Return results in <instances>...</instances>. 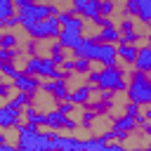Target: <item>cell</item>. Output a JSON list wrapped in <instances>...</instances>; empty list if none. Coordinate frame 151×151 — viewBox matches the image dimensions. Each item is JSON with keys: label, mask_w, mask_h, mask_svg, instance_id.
Listing matches in <instances>:
<instances>
[{"label": "cell", "mask_w": 151, "mask_h": 151, "mask_svg": "<svg viewBox=\"0 0 151 151\" xmlns=\"http://www.w3.org/2000/svg\"><path fill=\"white\" fill-rule=\"evenodd\" d=\"M24 47H14V50H0V64H14V59L24 57Z\"/></svg>", "instance_id": "cb8c5ba5"}, {"label": "cell", "mask_w": 151, "mask_h": 151, "mask_svg": "<svg viewBox=\"0 0 151 151\" xmlns=\"http://www.w3.org/2000/svg\"><path fill=\"white\" fill-rule=\"evenodd\" d=\"M139 125H137V118H132V116H118L116 120H113V134H116V142H125L127 137H130V132H134Z\"/></svg>", "instance_id": "ba28073f"}, {"label": "cell", "mask_w": 151, "mask_h": 151, "mask_svg": "<svg viewBox=\"0 0 151 151\" xmlns=\"http://www.w3.org/2000/svg\"><path fill=\"white\" fill-rule=\"evenodd\" d=\"M116 12V0H101V17H113Z\"/></svg>", "instance_id": "d6a6232c"}, {"label": "cell", "mask_w": 151, "mask_h": 151, "mask_svg": "<svg viewBox=\"0 0 151 151\" xmlns=\"http://www.w3.org/2000/svg\"><path fill=\"white\" fill-rule=\"evenodd\" d=\"M0 151H17V144H9V142H2V144H0Z\"/></svg>", "instance_id": "b9f144b4"}, {"label": "cell", "mask_w": 151, "mask_h": 151, "mask_svg": "<svg viewBox=\"0 0 151 151\" xmlns=\"http://www.w3.org/2000/svg\"><path fill=\"white\" fill-rule=\"evenodd\" d=\"M123 113H125V116H132V118H139V116H142V111H139V104H132V101H127V104H125Z\"/></svg>", "instance_id": "e575fe53"}, {"label": "cell", "mask_w": 151, "mask_h": 151, "mask_svg": "<svg viewBox=\"0 0 151 151\" xmlns=\"http://www.w3.org/2000/svg\"><path fill=\"white\" fill-rule=\"evenodd\" d=\"M90 71H92V61H90L87 57H76V73L87 76Z\"/></svg>", "instance_id": "83f0119b"}, {"label": "cell", "mask_w": 151, "mask_h": 151, "mask_svg": "<svg viewBox=\"0 0 151 151\" xmlns=\"http://www.w3.org/2000/svg\"><path fill=\"white\" fill-rule=\"evenodd\" d=\"M12 87H14V85H12V80H7V78H2V80H0V99H2V104H7V101L14 97V94H9V92H12Z\"/></svg>", "instance_id": "4316f807"}, {"label": "cell", "mask_w": 151, "mask_h": 151, "mask_svg": "<svg viewBox=\"0 0 151 151\" xmlns=\"http://www.w3.org/2000/svg\"><path fill=\"white\" fill-rule=\"evenodd\" d=\"M17 151H54V132L42 127H31L19 123L17 127Z\"/></svg>", "instance_id": "6da1fadb"}, {"label": "cell", "mask_w": 151, "mask_h": 151, "mask_svg": "<svg viewBox=\"0 0 151 151\" xmlns=\"http://www.w3.org/2000/svg\"><path fill=\"white\" fill-rule=\"evenodd\" d=\"M80 123L76 120V118H71V116H64V113H59L57 109H50L47 111V130H52V132H59V130H76Z\"/></svg>", "instance_id": "8992f818"}, {"label": "cell", "mask_w": 151, "mask_h": 151, "mask_svg": "<svg viewBox=\"0 0 151 151\" xmlns=\"http://www.w3.org/2000/svg\"><path fill=\"white\" fill-rule=\"evenodd\" d=\"M132 151H151V146H144V149H132Z\"/></svg>", "instance_id": "7bdbcfd3"}, {"label": "cell", "mask_w": 151, "mask_h": 151, "mask_svg": "<svg viewBox=\"0 0 151 151\" xmlns=\"http://www.w3.org/2000/svg\"><path fill=\"white\" fill-rule=\"evenodd\" d=\"M17 26H21L19 14H14V17H12V19H7V21H0V28H2V31H12V28H17Z\"/></svg>", "instance_id": "836d02e7"}, {"label": "cell", "mask_w": 151, "mask_h": 151, "mask_svg": "<svg viewBox=\"0 0 151 151\" xmlns=\"http://www.w3.org/2000/svg\"><path fill=\"white\" fill-rule=\"evenodd\" d=\"M12 85L17 87V92H31V94H35L40 87H42V80L40 78H35V76H28L24 68L19 71V76H14L12 78Z\"/></svg>", "instance_id": "9c48e42d"}, {"label": "cell", "mask_w": 151, "mask_h": 151, "mask_svg": "<svg viewBox=\"0 0 151 151\" xmlns=\"http://www.w3.org/2000/svg\"><path fill=\"white\" fill-rule=\"evenodd\" d=\"M92 94H97V87H94V85H90V83H85V85H80V87L71 90L68 101H73L76 106H87V104H90V99H92Z\"/></svg>", "instance_id": "5bb4252c"}, {"label": "cell", "mask_w": 151, "mask_h": 151, "mask_svg": "<svg viewBox=\"0 0 151 151\" xmlns=\"http://www.w3.org/2000/svg\"><path fill=\"white\" fill-rule=\"evenodd\" d=\"M125 94H127V101H132V104L151 106V76L142 73V71H132Z\"/></svg>", "instance_id": "3957f363"}, {"label": "cell", "mask_w": 151, "mask_h": 151, "mask_svg": "<svg viewBox=\"0 0 151 151\" xmlns=\"http://www.w3.org/2000/svg\"><path fill=\"white\" fill-rule=\"evenodd\" d=\"M14 47H21L19 38L12 31H2V35H0V50H14Z\"/></svg>", "instance_id": "7402d4cb"}, {"label": "cell", "mask_w": 151, "mask_h": 151, "mask_svg": "<svg viewBox=\"0 0 151 151\" xmlns=\"http://www.w3.org/2000/svg\"><path fill=\"white\" fill-rule=\"evenodd\" d=\"M38 0H14V5H17V12L19 9H24V7H31V5H35Z\"/></svg>", "instance_id": "ab89813d"}, {"label": "cell", "mask_w": 151, "mask_h": 151, "mask_svg": "<svg viewBox=\"0 0 151 151\" xmlns=\"http://www.w3.org/2000/svg\"><path fill=\"white\" fill-rule=\"evenodd\" d=\"M80 17L85 21H97L101 17V0H87V5H85V9H83Z\"/></svg>", "instance_id": "ffe728a7"}, {"label": "cell", "mask_w": 151, "mask_h": 151, "mask_svg": "<svg viewBox=\"0 0 151 151\" xmlns=\"http://www.w3.org/2000/svg\"><path fill=\"white\" fill-rule=\"evenodd\" d=\"M83 40H85L83 31H80V28H68V26H61V33H59V38H57V42H59L64 50H68V52H76V50L83 45Z\"/></svg>", "instance_id": "52a82bcc"}, {"label": "cell", "mask_w": 151, "mask_h": 151, "mask_svg": "<svg viewBox=\"0 0 151 151\" xmlns=\"http://www.w3.org/2000/svg\"><path fill=\"white\" fill-rule=\"evenodd\" d=\"M142 38H146V35H142L139 31H132V33H123V38H120V42H118V45H137Z\"/></svg>", "instance_id": "f1b7e54d"}, {"label": "cell", "mask_w": 151, "mask_h": 151, "mask_svg": "<svg viewBox=\"0 0 151 151\" xmlns=\"http://www.w3.org/2000/svg\"><path fill=\"white\" fill-rule=\"evenodd\" d=\"M59 68H61L64 73H76V59H66Z\"/></svg>", "instance_id": "f35d334b"}, {"label": "cell", "mask_w": 151, "mask_h": 151, "mask_svg": "<svg viewBox=\"0 0 151 151\" xmlns=\"http://www.w3.org/2000/svg\"><path fill=\"white\" fill-rule=\"evenodd\" d=\"M94 116H97V113H94V111L87 106V109L83 111V120H80V125H83V127H92V120H94Z\"/></svg>", "instance_id": "d590c367"}, {"label": "cell", "mask_w": 151, "mask_h": 151, "mask_svg": "<svg viewBox=\"0 0 151 151\" xmlns=\"http://www.w3.org/2000/svg\"><path fill=\"white\" fill-rule=\"evenodd\" d=\"M134 71L151 73V45H142L139 47V54H137V61H134Z\"/></svg>", "instance_id": "e0dca14e"}, {"label": "cell", "mask_w": 151, "mask_h": 151, "mask_svg": "<svg viewBox=\"0 0 151 151\" xmlns=\"http://www.w3.org/2000/svg\"><path fill=\"white\" fill-rule=\"evenodd\" d=\"M17 14H19V21H21V28L26 31V28H31V26L38 24V21H45V19H50V17H59L61 9H59V5H54V2H35V5H31V7L19 9Z\"/></svg>", "instance_id": "277c9868"}, {"label": "cell", "mask_w": 151, "mask_h": 151, "mask_svg": "<svg viewBox=\"0 0 151 151\" xmlns=\"http://www.w3.org/2000/svg\"><path fill=\"white\" fill-rule=\"evenodd\" d=\"M85 151H109V142L101 137V134H92L85 139Z\"/></svg>", "instance_id": "44dd1931"}, {"label": "cell", "mask_w": 151, "mask_h": 151, "mask_svg": "<svg viewBox=\"0 0 151 151\" xmlns=\"http://www.w3.org/2000/svg\"><path fill=\"white\" fill-rule=\"evenodd\" d=\"M137 54H139V47H137V45H118V59H120L123 64L134 66Z\"/></svg>", "instance_id": "d6986e66"}, {"label": "cell", "mask_w": 151, "mask_h": 151, "mask_svg": "<svg viewBox=\"0 0 151 151\" xmlns=\"http://www.w3.org/2000/svg\"><path fill=\"white\" fill-rule=\"evenodd\" d=\"M19 71H21V68H17L14 64H0V73H2L7 80H12L14 76H19Z\"/></svg>", "instance_id": "4dcf8cb0"}, {"label": "cell", "mask_w": 151, "mask_h": 151, "mask_svg": "<svg viewBox=\"0 0 151 151\" xmlns=\"http://www.w3.org/2000/svg\"><path fill=\"white\" fill-rule=\"evenodd\" d=\"M120 38H123V33H120V28H118V26L99 28V33L94 35V40H97V42H109V45H118V42H120Z\"/></svg>", "instance_id": "2e32d148"}, {"label": "cell", "mask_w": 151, "mask_h": 151, "mask_svg": "<svg viewBox=\"0 0 151 151\" xmlns=\"http://www.w3.org/2000/svg\"><path fill=\"white\" fill-rule=\"evenodd\" d=\"M47 57H52V61H54L57 66H61V64L68 59V57H66V50H64L59 42H52V45H50V54H47Z\"/></svg>", "instance_id": "603a6c76"}, {"label": "cell", "mask_w": 151, "mask_h": 151, "mask_svg": "<svg viewBox=\"0 0 151 151\" xmlns=\"http://www.w3.org/2000/svg\"><path fill=\"white\" fill-rule=\"evenodd\" d=\"M54 151H85V139H76L73 134L54 132Z\"/></svg>", "instance_id": "8fae6325"}, {"label": "cell", "mask_w": 151, "mask_h": 151, "mask_svg": "<svg viewBox=\"0 0 151 151\" xmlns=\"http://www.w3.org/2000/svg\"><path fill=\"white\" fill-rule=\"evenodd\" d=\"M109 151H130V149H125L120 142H111V144H109Z\"/></svg>", "instance_id": "60d3db41"}, {"label": "cell", "mask_w": 151, "mask_h": 151, "mask_svg": "<svg viewBox=\"0 0 151 151\" xmlns=\"http://www.w3.org/2000/svg\"><path fill=\"white\" fill-rule=\"evenodd\" d=\"M85 5H87V0H71V7H68V9H71L73 14H78V17H80V14H83V9H85Z\"/></svg>", "instance_id": "8d00e7d4"}, {"label": "cell", "mask_w": 151, "mask_h": 151, "mask_svg": "<svg viewBox=\"0 0 151 151\" xmlns=\"http://www.w3.org/2000/svg\"><path fill=\"white\" fill-rule=\"evenodd\" d=\"M21 111H17V109H12L9 104H2L0 106V127L2 130H12V127H17L19 123H21Z\"/></svg>", "instance_id": "7c38bea8"}, {"label": "cell", "mask_w": 151, "mask_h": 151, "mask_svg": "<svg viewBox=\"0 0 151 151\" xmlns=\"http://www.w3.org/2000/svg\"><path fill=\"white\" fill-rule=\"evenodd\" d=\"M118 45H109V42H99V57L97 64L101 66H118Z\"/></svg>", "instance_id": "4fadbf2b"}, {"label": "cell", "mask_w": 151, "mask_h": 151, "mask_svg": "<svg viewBox=\"0 0 151 151\" xmlns=\"http://www.w3.org/2000/svg\"><path fill=\"white\" fill-rule=\"evenodd\" d=\"M54 109H57L59 113H64V116H71V113H76V104H73V101H59Z\"/></svg>", "instance_id": "1f68e13d"}, {"label": "cell", "mask_w": 151, "mask_h": 151, "mask_svg": "<svg viewBox=\"0 0 151 151\" xmlns=\"http://www.w3.org/2000/svg\"><path fill=\"white\" fill-rule=\"evenodd\" d=\"M92 24H94V26H99V28H109V26H116L111 17H99V19H97V21H92Z\"/></svg>", "instance_id": "74e56055"}, {"label": "cell", "mask_w": 151, "mask_h": 151, "mask_svg": "<svg viewBox=\"0 0 151 151\" xmlns=\"http://www.w3.org/2000/svg\"><path fill=\"white\" fill-rule=\"evenodd\" d=\"M137 19H139L144 26H151V0H139V12H137Z\"/></svg>", "instance_id": "d4e9b609"}, {"label": "cell", "mask_w": 151, "mask_h": 151, "mask_svg": "<svg viewBox=\"0 0 151 151\" xmlns=\"http://www.w3.org/2000/svg\"><path fill=\"white\" fill-rule=\"evenodd\" d=\"M59 33H61V21H59V17H50V19H45V21H38V24H33L31 28H26V35L31 38V40H52V38H59Z\"/></svg>", "instance_id": "5b68a950"}, {"label": "cell", "mask_w": 151, "mask_h": 151, "mask_svg": "<svg viewBox=\"0 0 151 151\" xmlns=\"http://www.w3.org/2000/svg\"><path fill=\"white\" fill-rule=\"evenodd\" d=\"M127 71L120 66H104L101 71H97V92H127Z\"/></svg>", "instance_id": "7a4b0ae2"}, {"label": "cell", "mask_w": 151, "mask_h": 151, "mask_svg": "<svg viewBox=\"0 0 151 151\" xmlns=\"http://www.w3.org/2000/svg\"><path fill=\"white\" fill-rule=\"evenodd\" d=\"M42 92L52 94L57 101H68L71 90H68V80H42Z\"/></svg>", "instance_id": "30bf717a"}, {"label": "cell", "mask_w": 151, "mask_h": 151, "mask_svg": "<svg viewBox=\"0 0 151 151\" xmlns=\"http://www.w3.org/2000/svg\"><path fill=\"white\" fill-rule=\"evenodd\" d=\"M118 28H120V33H132V31H137V24L132 17H123L118 21Z\"/></svg>", "instance_id": "f546056e"}, {"label": "cell", "mask_w": 151, "mask_h": 151, "mask_svg": "<svg viewBox=\"0 0 151 151\" xmlns=\"http://www.w3.org/2000/svg\"><path fill=\"white\" fill-rule=\"evenodd\" d=\"M17 14V5L14 0H0V21H7Z\"/></svg>", "instance_id": "484cf974"}, {"label": "cell", "mask_w": 151, "mask_h": 151, "mask_svg": "<svg viewBox=\"0 0 151 151\" xmlns=\"http://www.w3.org/2000/svg\"><path fill=\"white\" fill-rule=\"evenodd\" d=\"M24 120H26V125H31V127H47V111H42V109H38L35 104H31V106L24 111Z\"/></svg>", "instance_id": "9a60e30c"}, {"label": "cell", "mask_w": 151, "mask_h": 151, "mask_svg": "<svg viewBox=\"0 0 151 151\" xmlns=\"http://www.w3.org/2000/svg\"><path fill=\"white\" fill-rule=\"evenodd\" d=\"M33 99H35V94H31V92H17L7 104H9L12 109H17V111H21V113H24V111L33 104Z\"/></svg>", "instance_id": "ac0fdd59"}]
</instances>
